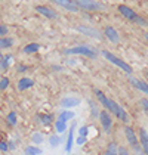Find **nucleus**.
<instances>
[{"instance_id": "obj_1", "label": "nucleus", "mask_w": 148, "mask_h": 155, "mask_svg": "<svg viewBox=\"0 0 148 155\" xmlns=\"http://www.w3.org/2000/svg\"><path fill=\"white\" fill-rule=\"evenodd\" d=\"M77 8L86 9V11H104L107 6L104 3H99L96 0H73Z\"/></svg>"}, {"instance_id": "obj_2", "label": "nucleus", "mask_w": 148, "mask_h": 155, "mask_svg": "<svg viewBox=\"0 0 148 155\" xmlns=\"http://www.w3.org/2000/svg\"><path fill=\"white\" fill-rule=\"evenodd\" d=\"M119 12L123 15L124 18H127V19H132L133 22L139 25H147V21H144L141 16H138L135 12H133V9H130V8H127V6H124V5H120L119 6Z\"/></svg>"}, {"instance_id": "obj_3", "label": "nucleus", "mask_w": 148, "mask_h": 155, "mask_svg": "<svg viewBox=\"0 0 148 155\" xmlns=\"http://www.w3.org/2000/svg\"><path fill=\"white\" fill-rule=\"evenodd\" d=\"M102 55L107 58V59L110 61V62H113L114 65H117V67H120L122 70H123L124 72H127V74H130L132 72V68H130V65L129 64H126L124 61H122L120 58H117L116 55H113V53H110L108 50H102Z\"/></svg>"}, {"instance_id": "obj_4", "label": "nucleus", "mask_w": 148, "mask_h": 155, "mask_svg": "<svg viewBox=\"0 0 148 155\" xmlns=\"http://www.w3.org/2000/svg\"><path fill=\"white\" fill-rule=\"evenodd\" d=\"M67 55H86V56H90V58H95L98 53L93 50V49L87 48V46H77V48H71L65 50Z\"/></svg>"}, {"instance_id": "obj_5", "label": "nucleus", "mask_w": 148, "mask_h": 155, "mask_svg": "<svg viewBox=\"0 0 148 155\" xmlns=\"http://www.w3.org/2000/svg\"><path fill=\"white\" fill-rule=\"evenodd\" d=\"M99 120H101V124H102V127H104V130L108 131L111 130V127H113V120L110 117V112L108 111H102L101 114H99Z\"/></svg>"}, {"instance_id": "obj_6", "label": "nucleus", "mask_w": 148, "mask_h": 155, "mask_svg": "<svg viewBox=\"0 0 148 155\" xmlns=\"http://www.w3.org/2000/svg\"><path fill=\"white\" fill-rule=\"evenodd\" d=\"M111 114H114L117 118H120L122 121H127V114H126V111H124L123 108L120 107L119 104H116L114 101H113V105H111Z\"/></svg>"}, {"instance_id": "obj_7", "label": "nucleus", "mask_w": 148, "mask_h": 155, "mask_svg": "<svg viewBox=\"0 0 148 155\" xmlns=\"http://www.w3.org/2000/svg\"><path fill=\"white\" fill-rule=\"evenodd\" d=\"M95 96H96V99H98V102L102 105V107L105 108V109H108V111H111V104H113V99H108L107 96L104 95L101 90H95Z\"/></svg>"}, {"instance_id": "obj_8", "label": "nucleus", "mask_w": 148, "mask_h": 155, "mask_svg": "<svg viewBox=\"0 0 148 155\" xmlns=\"http://www.w3.org/2000/svg\"><path fill=\"white\" fill-rule=\"evenodd\" d=\"M36 11L39 13H42V15H45V16L49 18V19H56V18H58V13L55 12L53 9L48 8V6H42V5H39V6H36Z\"/></svg>"}, {"instance_id": "obj_9", "label": "nucleus", "mask_w": 148, "mask_h": 155, "mask_svg": "<svg viewBox=\"0 0 148 155\" xmlns=\"http://www.w3.org/2000/svg\"><path fill=\"white\" fill-rule=\"evenodd\" d=\"M138 142H141V149H142V152H144L145 155H148V134L142 127L139 129V137H138Z\"/></svg>"}, {"instance_id": "obj_10", "label": "nucleus", "mask_w": 148, "mask_h": 155, "mask_svg": "<svg viewBox=\"0 0 148 155\" xmlns=\"http://www.w3.org/2000/svg\"><path fill=\"white\" fill-rule=\"evenodd\" d=\"M52 2L56 3V5H59V6H62L64 9H67V11H70V12H77V11H79L77 5L74 3L73 0H52Z\"/></svg>"}, {"instance_id": "obj_11", "label": "nucleus", "mask_w": 148, "mask_h": 155, "mask_svg": "<svg viewBox=\"0 0 148 155\" xmlns=\"http://www.w3.org/2000/svg\"><path fill=\"white\" fill-rule=\"evenodd\" d=\"M124 134H126V139H127V142L130 143L132 146H136L138 145V136H136V133L133 131V129L132 127H126L124 129Z\"/></svg>"}, {"instance_id": "obj_12", "label": "nucleus", "mask_w": 148, "mask_h": 155, "mask_svg": "<svg viewBox=\"0 0 148 155\" xmlns=\"http://www.w3.org/2000/svg\"><path fill=\"white\" fill-rule=\"evenodd\" d=\"M77 30L82 33V34H85V36H89V37H93V38H101V34H99L96 30H93V28H89V27H83V25H79L77 27Z\"/></svg>"}, {"instance_id": "obj_13", "label": "nucleus", "mask_w": 148, "mask_h": 155, "mask_svg": "<svg viewBox=\"0 0 148 155\" xmlns=\"http://www.w3.org/2000/svg\"><path fill=\"white\" fill-rule=\"evenodd\" d=\"M61 105L65 108H73L80 105V99L79 97H73V96H68V97H64L61 101Z\"/></svg>"}, {"instance_id": "obj_14", "label": "nucleus", "mask_w": 148, "mask_h": 155, "mask_svg": "<svg viewBox=\"0 0 148 155\" xmlns=\"http://www.w3.org/2000/svg\"><path fill=\"white\" fill-rule=\"evenodd\" d=\"M33 84L34 81L31 80V78H28V77H22L19 81H18V90H27V89H30V87H33Z\"/></svg>"}, {"instance_id": "obj_15", "label": "nucleus", "mask_w": 148, "mask_h": 155, "mask_svg": "<svg viewBox=\"0 0 148 155\" xmlns=\"http://www.w3.org/2000/svg\"><path fill=\"white\" fill-rule=\"evenodd\" d=\"M74 127H76V123L71 126V129L68 131V137H67V145H65V151L67 152H71V148H73V142H74Z\"/></svg>"}, {"instance_id": "obj_16", "label": "nucleus", "mask_w": 148, "mask_h": 155, "mask_svg": "<svg viewBox=\"0 0 148 155\" xmlns=\"http://www.w3.org/2000/svg\"><path fill=\"white\" fill-rule=\"evenodd\" d=\"M105 36H107V38H110L111 41H119V38H120V36H119V33L113 28V27H107L105 28Z\"/></svg>"}, {"instance_id": "obj_17", "label": "nucleus", "mask_w": 148, "mask_h": 155, "mask_svg": "<svg viewBox=\"0 0 148 155\" xmlns=\"http://www.w3.org/2000/svg\"><path fill=\"white\" fill-rule=\"evenodd\" d=\"M130 83L133 84L136 89H139L141 92H144L145 95H148V84L145 83V81H139V80H136V78L132 77V78H130Z\"/></svg>"}, {"instance_id": "obj_18", "label": "nucleus", "mask_w": 148, "mask_h": 155, "mask_svg": "<svg viewBox=\"0 0 148 155\" xmlns=\"http://www.w3.org/2000/svg\"><path fill=\"white\" fill-rule=\"evenodd\" d=\"M11 62H12V55H5V56H2V59H0V68H2V70H8L9 65H11Z\"/></svg>"}, {"instance_id": "obj_19", "label": "nucleus", "mask_w": 148, "mask_h": 155, "mask_svg": "<svg viewBox=\"0 0 148 155\" xmlns=\"http://www.w3.org/2000/svg\"><path fill=\"white\" fill-rule=\"evenodd\" d=\"M13 45V38L11 37H2L0 38V49H8Z\"/></svg>"}, {"instance_id": "obj_20", "label": "nucleus", "mask_w": 148, "mask_h": 155, "mask_svg": "<svg viewBox=\"0 0 148 155\" xmlns=\"http://www.w3.org/2000/svg\"><path fill=\"white\" fill-rule=\"evenodd\" d=\"M117 151H119V146L117 143L111 142L108 146H107V151H105V155H117Z\"/></svg>"}, {"instance_id": "obj_21", "label": "nucleus", "mask_w": 148, "mask_h": 155, "mask_svg": "<svg viewBox=\"0 0 148 155\" xmlns=\"http://www.w3.org/2000/svg\"><path fill=\"white\" fill-rule=\"evenodd\" d=\"M40 49V45H37V43H30V45H27L24 48V53H34Z\"/></svg>"}, {"instance_id": "obj_22", "label": "nucleus", "mask_w": 148, "mask_h": 155, "mask_svg": "<svg viewBox=\"0 0 148 155\" xmlns=\"http://www.w3.org/2000/svg\"><path fill=\"white\" fill-rule=\"evenodd\" d=\"M42 154V149H39L37 146H27L25 148V155H40Z\"/></svg>"}, {"instance_id": "obj_23", "label": "nucleus", "mask_w": 148, "mask_h": 155, "mask_svg": "<svg viewBox=\"0 0 148 155\" xmlns=\"http://www.w3.org/2000/svg\"><path fill=\"white\" fill-rule=\"evenodd\" d=\"M55 129L58 133H64V131L67 130V123L65 121H61V120H56L55 121Z\"/></svg>"}, {"instance_id": "obj_24", "label": "nucleus", "mask_w": 148, "mask_h": 155, "mask_svg": "<svg viewBox=\"0 0 148 155\" xmlns=\"http://www.w3.org/2000/svg\"><path fill=\"white\" fill-rule=\"evenodd\" d=\"M74 118V112H71V111H62L61 114H59V118L58 120H61V121H68V120H71Z\"/></svg>"}, {"instance_id": "obj_25", "label": "nucleus", "mask_w": 148, "mask_h": 155, "mask_svg": "<svg viewBox=\"0 0 148 155\" xmlns=\"http://www.w3.org/2000/svg\"><path fill=\"white\" fill-rule=\"evenodd\" d=\"M39 118H40V121H42L45 126H49L50 123L53 121L52 115H49V114H40V115H39Z\"/></svg>"}, {"instance_id": "obj_26", "label": "nucleus", "mask_w": 148, "mask_h": 155, "mask_svg": "<svg viewBox=\"0 0 148 155\" xmlns=\"http://www.w3.org/2000/svg\"><path fill=\"white\" fill-rule=\"evenodd\" d=\"M8 123H9L11 126H15V124H16V114H15L13 111L8 114Z\"/></svg>"}, {"instance_id": "obj_27", "label": "nucleus", "mask_w": 148, "mask_h": 155, "mask_svg": "<svg viewBox=\"0 0 148 155\" xmlns=\"http://www.w3.org/2000/svg\"><path fill=\"white\" fill-rule=\"evenodd\" d=\"M31 140L34 143H42L43 142V134H42V133H34V134L31 136Z\"/></svg>"}, {"instance_id": "obj_28", "label": "nucleus", "mask_w": 148, "mask_h": 155, "mask_svg": "<svg viewBox=\"0 0 148 155\" xmlns=\"http://www.w3.org/2000/svg\"><path fill=\"white\" fill-rule=\"evenodd\" d=\"M49 142H50V146H53V148H56V146H58V145L61 143V139H59L58 136H50Z\"/></svg>"}, {"instance_id": "obj_29", "label": "nucleus", "mask_w": 148, "mask_h": 155, "mask_svg": "<svg viewBox=\"0 0 148 155\" xmlns=\"http://www.w3.org/2000/svg\"><path fill=\"white\" fill-rule=\"evenodd\" d=\"M9 86V78L8 77H2L0 78V90H5Z\"/></svg>"}, {"instance_id": "obj_30", "label": "nucleus", "mask_w": 148, "mask_h": 155, "mask_svg": "<svg viewBox=\"0 0 148 155\" xmlns=\"http://www.w3.org/2000/svg\"><path fill=\"white\" fill-rule=\"evenodd\" d=\"M90 104V109H92V114H93V117H98V111H96V107H95V102H89Z\"/></svg>"}, {"instance_id": "obj_31", "label": "nucleus", "mask_w": 148, "mask_h": 155, "mask_svg": "<svg viewBox=\"0 0 148 155\" xmlns=\"http://www.w3.org/2000/svg\"><path fill=\"white\" fill-rule=\"evenodd\" d=\"M0 151H2V152H8V151H9V148H8V143L3 142V140L0 142Z\"/></svg>"}, {"instance_id": "obj_32", "label": "nucleus", "mask_w": 148, "mask_h": 155, "mask_svg": "<svg viewBox=\"0 0 148 155\" xmlns=\"http://www.w3.org/2000/svg\"><path fill=\"white\" fill-rule=\"evenodd\" d=\"M117 155H130V154H129V151H127L126 148H123V146H122V148H119V151H117Z\"/></svg>"}, {"instance_id": "obj_33", "label": "nucleus", "mask_w": 148, "mask_h": 155, "mask_svg": "<svg viewBox=\"0 0 148 155\" xmlns=\"http://www.w3.org/2000/svg\"><path fill=\"white\" fill-rule=\"evenodd\" d=\"M141 105H142V108H144L145 114L148 115V101H147V99H142V101H141Z\"/></svg>"}, {"instance_id": "obj_34", "label": "nucleus", "mask_w": 148, "mask_h": 155, "mask_svg": "<svg viewBox=\"0 0 148 155\" xmlns=\"http://www.w3.org/2000/svg\"><path fill=\"white\" fill-rule=\"evenodd\" d=\"M8 33V27H5V25H0V38L2 37H5V34Z\"/></svg>"}, {"instance_id": "obj_35", "label": "nucleus", "mask_w": 148, "mask_h": 155, "mask_svg": "<svg viewBox=\"0 0 148 155\" xmlns=\"http://www.w3.org/2000/svg\"><path fill=\"white\" fill-rule=\"evenodd\" d=\"M85 142H86V136H79V137H77V140H76L77 145H83Z\"/></svg>"}, {"instance_id": "obj_36", "label": "nucleus", "mask_w": 148, "mask_h": 155, "mask_svg": "<svg viewBox=\"0 0 148 155\" xmlns=\"http://www.w3.org/2000/svg\"><path fill=\"white\" fill-rule=\"evenodd\" d=\"M79 136H87V127L83 126L80 130H79Z\"/></svg>"}, {"instance_id": "obj_37", "label": "nucleus", "mask_w": 148, "mask_h": 155, "mask_svg": "<svg viewBox=\"0 0 148 155\" xmlns=\"http://www.w3.org/2000/svg\"><path fill=\"white\" fill-rule=\"evenodd\" d=\"M133 148H135V154L136 155H145L144 152H142V149L139 148V145H136V146H133Z\"/></svg>"}, {"instance_id": "obj_38", "label": "nucleus", "mask_w": 148, "mask_h": 155, "mask_svg": "<svg viewBox=\"0 0 148 155\" xmlns=\"http://www.w3.org/2000/svg\"><path fill=\"white\" fill-rule=\"evenodd\" d=\"M18 71H27V67H25V65H21V67H19V68H18Z\"/></svg>"}, {"instance_id": "obj_39", "label": "nucleus", "mask_w": 148, "mask_h": 155, "mask_svg": "<svg viewBox=\"0 0 148 155\" xmlns=\"http://www.w3.org/2000/svg\"><path fill=\"white\" fill-rule=\"evenodd\" d=\"M8 148H9V149H13V148H15V143L9 142V143H8Z\"/></svg>"}, {"instance_id": "obj_40", "label": "nucleus", "mask_w": 148, "mask_h": 155, "mask_svg": "<svg viewBox=\"0 0 148 155\" xmlns=\"http://www.w3.org/2000/svg\"><path fill=\"white\" fill-rule=\"evenodd\" d=\"M145 38H147V41H148V34H145Z\"/></svg>"}, {"instance_id": "obj_41", "label": "nucleus", "mask_w": 148, "mask_h": 155, "mask_svg": "<svg viewBox=\"0 0 148 155\" xmlns=\"http://www.w3.org/2000/svg\"><path fill=\"white\" fill-rule=\"evenodd\" d=\"M0 78H2V77H0Z\"/></svg>"}]
</instances>
